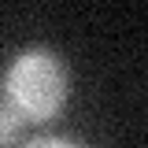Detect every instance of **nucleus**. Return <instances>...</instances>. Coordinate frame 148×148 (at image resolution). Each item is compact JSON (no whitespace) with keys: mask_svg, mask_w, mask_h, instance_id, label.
I'll use <instances>...</instances> for the list:
<instances>
[{"mask_svg":"<svg viewBox=\"0 0 148 148\" xmlns=\"http://www.w3.org/2000/svg\"><path fill=\"white\" fill-rule=\"evenodd\" d=\"M71 96V74L67 63L48 48H26L18 52L0 82V100L15 111L26 126L56 122Z\"/></svg>","mask_w":148,"mask_h":148,"instance_id":"f257e3e1","label":"nucleus"},{"mask_svg":"<svg viewBox=\"0 0 148 148\" xmlns=\"http://www.w3.org/2000/svg\"><path fill=\"white\" fill-rule=\"evenodd\" d=\"M22 126H26V122H22L15 111H11L4 100H0V148L18 145V141H22Z\"/></svg>","mask_w":148,"mask_h":148,"instance_id":"f03ea898","label":"nucleus"},{"mask_svg":"<svg viewBox=\"0 0 148 148\" xmlns=\"http://www.w3.org/2000/svg\"><path fill=\"white\" fill-rule=\"evenodd\" d=\"M22 148H85V145L67 141V137H34V141H26Z\"/></svg>","mask_w":148,"mask_h":148,"instance_id":"7ed1b4c3","label":"nucleus"}]
</instances>
